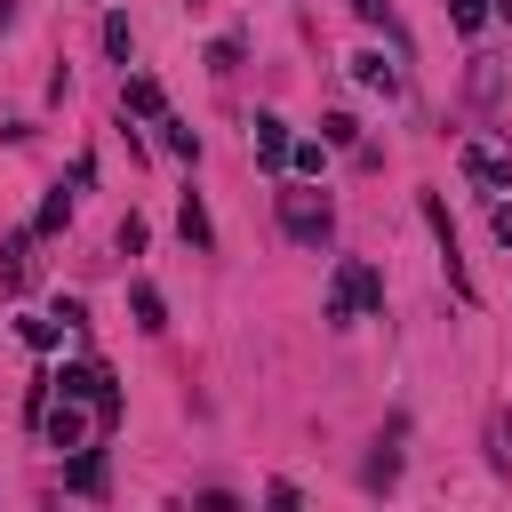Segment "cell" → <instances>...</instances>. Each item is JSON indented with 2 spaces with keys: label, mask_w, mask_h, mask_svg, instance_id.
I'll use <instances>...</instances> for the list:
<instances>
[{
  "label": "cell",
  "mask_w": 512,
  "mask_h": 512,
  "mask_svg": "<svg viewBox=\"0 0 512 512\" xmlns=\"http://www.w3.org/2000/svg\"><path fill=\"white\" fill-rule=\"evenodd\" d=\"M360 304H368V312H384V272H368V264H360Z\"/></svg>",
  "instance_id": "d6986e66"
},
{
  "label": "cell",
  "mask_w": 512,
  "mask_h": 512,
  "mask_svg": "<svg viewBox=\"0 0 512 512\" xmlns=\"http://www.w3.org/2000/svg\"><path fill=\"white\" fill-rule=\"evenodd\" d=\"M352 16L360 24H384V0H352Z\"/></svg>",
  "instance_id": "44dd1931"
},
{
  "label": "cell",
  "mask_w": 512,
  "mask_h": 512,
  "mask_svg": "<svg viewBox=\"0 0 512 512\" xmlns=\"http://www.w3.org/2000/svg\"><path fill=\"white\" fill-rule=\"evenodd\" d=\"M352 80H360V88H376V96H400V72H392L376 48H360V56H352Z\"/></svg>",
  "instance_id": "ba28073f"
},
{
  "label": "cell",
  "mask_w": 512,
  "mask_h": 512,
  "mask_svg": "<svg viewBox=\"0 0 512 512\" xmlns=\"http://www.w3.org/2000/svg\"><path fill=\"white\" fill-rule=\"evenodd\" d=\"M104 480H112V472H104V456H96V448H88V456H72V472H64V488H72V496H104Z\"/></svg>",
  "instance_id": "30bf717a"
},
{
  "label": "cell",
  "mask_w": 512,
  "mask_h": 512,
  "mask_svg": "<svg viewBox=\"0 0 512 512\" xmlns=\"http://www.w3.org/2000/svg\"><path fill=\"white\" fill-rule=\"evenodd\" d=\"M64 224H72V192L56 184V192L40 200V216H32V232H64Z\"/></svg>",
  "instance_id": "7c38bea8"
},
{
  "label": "cell",
  "mask_w": 512,
  "mask_h": 512,
  "mask_svg": "<svg viewBox=\"0 0 512 512\" xmlns=\"http://www.w3.org/2000/svg\"><path fill=\"white\" fill-rule=\"evenodd\" d=\"M128 48H136V32H128V16H104V56H120V64H128Z\"/></svg>",
  "instance_id": "9a60e30c"
},
{
  "label": "cell",
  "mask_w": 512,
  "mask_h": 512,
  "mask_svg": "<svg viewBox=\"0 0 512 512\" xmlns=\"http://www.w3.org/2000/svg\"><path fill=\"white\" fill-rule=\"evenodd\" d=\"M176 232H184L192 248H216V224H208V208H200V200H184V208H176Z\"/></svg>",
  "instance_id": "8fae6325"
},
{
  "label": "cell",
  "mask_w": 512,
  "mask_h": 512,
  "mask_svg": "<svg viewBox=\"0 0 512 512\" xmlns=\"http://www.w3.org/2000/svg\"><path fill=\"white\" fill-rule=\"evenodd\" d=\"M320 160H328V136H320V144H312V136L288 144V168H296V176H320Z\"/></svg>",
  "instance_id": "5bb4252c"
},
{
  "label": "cell",
  "mask_w": 512,
  "mask_h": 512,
  "mask_svg": "<svg viewBox=\"0 0 512 512\" xmlns=\"http://www.w3.org/2000/svg\"><path fill=\"white\" fill-rule=\"evenodd\" d=\"M320 136H328V144H360V120H352V112H328Z\"/></svg>",
  "instance_id": "e0dca14e"
},
{
  "label": "cell",
  "mask_w": 512,
  "mask_h": 512,
  "mask_svg": "<svg viewBox=\"0 0 512 512\" xmlns=\"http://www.w3.org/2000/svg\"><path fill=\"white\" fill-rule=\"evenodd\" d=\"M128 112H136V120H168V96H160V80H152V72H136V80H128Z\"/></svg>",
  "instance_id": "9c48e42d"
},
{
  "label": "cell",
  "mask_w": 512,
  "mask_h": 512,
  "mask_svg": "<svg viewBox=\"0 0 512 512\" xmlns=\"http://www.w3.org/2000/svg\"><path fill=\"white\" fill-rule=\"evenodd\" d=\"M488 232H496V240L512 248V208H488Z\"/></svg>",
  "instance_id": "ffe728a7"
},
{
  "label": "cell",
  "mask_w": 512,
  "mask_h": 512,
  "mask_svg": "<svg viewBox=\"0 0 512 512\" xmlns=\"http://www.w3.org/2000/svg\"><path fill=\"white\" fill-rule=\"evenodd\" d=\"M24 248H32V240H8V248H0V288H24V280H32V256H24Z\"/></svg>",
  "instance_id": "4fadbf2b"
},
{
  "label": "cell",
  "mask_w": 512,
  "mask_h": 512,
  "mask_svg": "<svg viewBox=\"0 0 512 512\" xmlns=\"http://www.w3.org/2000/svg\"><path fill=\"white\" fill-rule=\"evenodd\" d=\"M352 312H360V264L344 256V264H336V280H328V320H336V328H352Z\"/></svg>",
  "instance_id": "277c9868"
},
{
  "label": "cell",
  "mask_w": 512,
  "mask_h": 512,
  "mask_svg": "<svg viewBox=\"0 0 512 512\" xmlns=\"http://www.w3.org/2000/svg\"><path fill=\"white\" fill-rule=\"evenodd\" d=\"M64 328H72L64 312H24V320H16V336H24L32 352H56V344H64Z\"/></svg>",
  "instance_id": "52a82bcc"
},
{
  "label": "cell",
  "mask_w": 512,
  "mask_h": 512,
  "mask_svg": "<svg viewBox=\"0 0 512 512\" xmlns=\"http://www.w3.org/2000/svg\"><path fill=\"white\" fill-rule=\"evenodd\" d=\"M448 16H456V32H480L488 24V0H448Z\"/></svg>",
  "instance_id": "ac0fdd59"
},
{
  "label": "cell",
  "mask_w": 512,
  "mask_h": 512,
  "mask_svg": "<svg viewBox=\"0 0 512 512\" xmlns=\"http://www.w3.org/2000/svg\"><path fill=\"white\" fill-rule=\"evenodd\" d=\"M280 232L304 240V248H320V240L336 232V208H328L320 192H280Z\"/></svg>",
  "instance_id": "6da1fadb"
},
{
  "label": "cell",
  "mask_w": 512,
  "mask_h": 512,
  "mask_svg": "<svg viewBox=\"0 0 512 512\" xmlns=\"http://www.w3.org/2000/svg\"><path fill=\"white\" fill-rule=\"evenodd\" d=\"M248 144H256V160H264V168H288V144H296V136H288V120H280V112H256V120H248Z\"/></svg>",
  "instance_id": "3957f363"
},
{
  "label": "cell",
  "mask_w": 512,
  "mask_h": 512,
  "mask_svg": "<svg viewBox=\"0 0 512 512\" xmlns=\"http://www.w3.org/2000/svg\"><path fill=\"white\" fill-rule=\"evenodd\" d=\"M0 24H8V0H0Z\"/></svg>",
  "instance_id": "7402d4cb"
},
{
  "label": "cell",
  "mask_w": 512,
  "mask_h": 512,
  "mask_svg": "<svg viewBox=\"0 0 512 512\" xmlns=\"http://www.w3.org/2000/svg\"><path fill=\"white\" fill-rule=\"evenodd\" d=\"M464 176H472V184H488V192H504V184H512V160H504V152H488V144H464Z\"/></svg>",
  "instance_id": "5b68a950"
},
{
  "label": "cell",
  "mask_w": 512,
  "mask_h": 512,
  "mask_svg": "<svg viewBox=\"0 0 512 512\" xmlns=\"http://www.w3.org/2000/svg\"><path fill=\"white\" fill-rule=\"evenodd\" d=\"M40 432H48V448H80L88 440V400H48V416H40Z\"/></svg>",
  "instance_id": "7a4b0ae2"
},
{
  "label": "cell",
  "mask_w": 512,
  "mask_h": 512,
  "mask_svg": "<svg viewBox=\"0 0 512 512\" xmlns=\"http://www.w3.org/2000/svg\"><path fill=\"white\" fill-rule=\"evenodd\" d=\"M128 312H136V328H144V336H160V328H168V296H160L152 280H136V288H128Z\"/></svg>",
  "instance_id": "8992f818"
},
{
  "label": "cell",
  "mask_w": 512,
  "mask_h": 512,
  "mask_svg": "<svg viewBox=\"0 0 512 512\" xmlns=\"http://www.w3.org/2000/svg\"><path fill=\"white\" fill-rule=\"evenodd\" d=\"M160 128H168V136H160V144H168V152H176V160H200V136H192V128H184V120H160Z\"/></svg>",
  "instance_id": "2e32d148"
}]
</instances>
